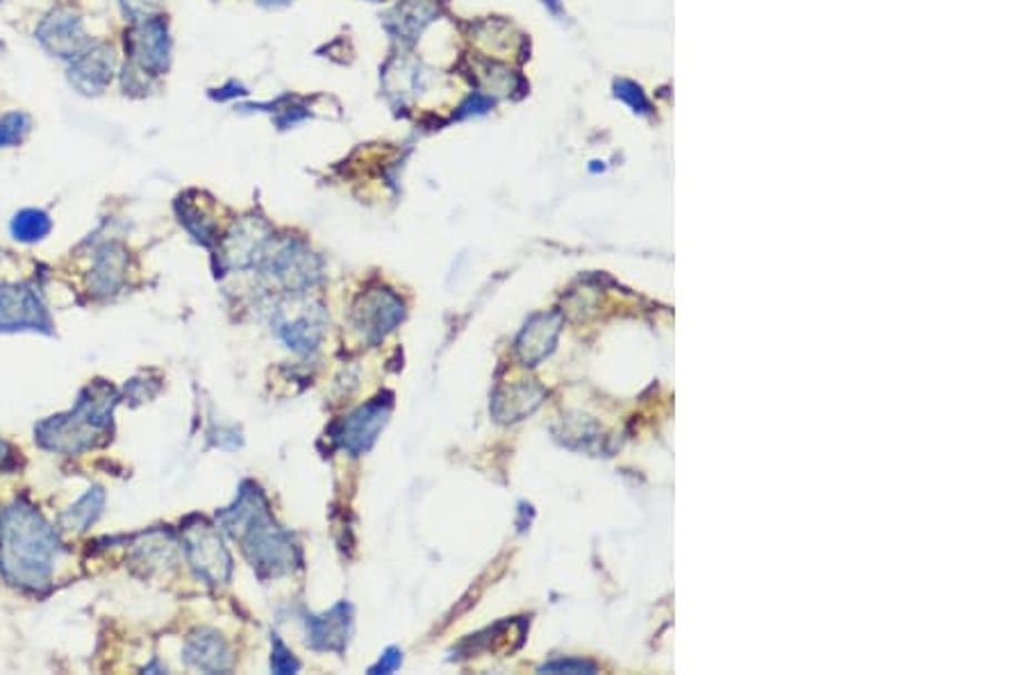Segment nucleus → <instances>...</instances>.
Here are the masks:
<instances>
[{
	"label": "nucleus",
	"instance_id": "4468645a",
	"mask_svg": "<svg viewBox=\"0 0 1023 675\" xmlns=\"http://www.w3.org/2000/svg\"><path fill=\"white\" fill-rule=\"evenodd\" d=\"M562 316L558 312L532 316L516 340V355L525 366H538L549 357L558 344Z\"/></svg>",
	"mask_w": 1023,
	"mask_h": 675
},
{
	"label": "nucleus",
	"instance_id": "9b49d317",
	"mask_svg": "<svg viewBox=\"0 0 1023 675\" xmlns=\"http://www.w3.org/2000/svg\"><path fill=\"white\" fill-rule=\"evenodd\" d=\"M273 241L269 223L262 219L249 216L232 225L221 244V258L228 269H247L267 258V251Z\"/></svg>",
	"mask_w": 1023,
	"mask_h": 675
},
{
	"label": "nucleus",
	"instance_id": "f257e3e1",
	"mask_svg": "<svg viewBox=\"0 0 1023 675\" xmlns=\"http://www.w3.org/2000/svg\"><path fill=\"white\" fill-rule=\"evenodd\" d=\"M60 544L43 516L17 503L0 516V571L17 587L41 592L51 581Z\"/></svg>",
	"mask_w": 1023,
	"mask_h": 675
},
{
	"label": "nucleus",
	"instance_id": "39448f33",
	"mask_svg": "<svg viewBox=\"0 0 1023 675\" xmlns=\"http://www.w3.org/2000/svg\"><path fill=\"white\" fill-rule=\"evenodd\" d=\"M269 273L291 294H305L321 280L319 258L301 241H284L262 260Z\"/></svg>",
	"mask_w": 1023,
	"mask_h": 675
},
{
	"label": "nucleus",
	"instance_id": "f3484780",
	"mask_svg": "<svg viewBox=\"0 0 1023 675\" xmlns=\"http://www.w3.org/2000/svg\"><path fill=\"white\" fill-rule=\"evenodd\" d=\"M184 659L193 668L210 671V673L228 671L230 664H232L228 644L221 639V635H217L212 631H201L193 637H189V642L184 646Z\"/></svg>",
	"mask_w": 1023,
	"mask_h": 675
},
{
	"label": "nucleus",
	"instance_id": "2eb2a0df",
	"mask_svg": "<svg viewBox=\"0 0 1023 675\" xmlns=\"http://www.w3.org/2000/svg\"><path fill=\"white\" fill-rule=\"evenodd\" d=\"M325 332V316L321 308H310L305 305L303 312H297L294 316H280L278 321V334L284 340L289 349H294L299 353H310L317 351Z\"/></svg>",
	"mask_w": 1023,
	"mask_h": 675
},
{
	"label": "nucleus",
	"instance_id": "423d86ee",
	"mask_svg": "<svg viewBox=\"0 0 1023 675\" xmlns=\"http://www.w3.org/2000/svg\"><path fill=\"white\" fill-rule=\"evenodd\" d=\"M392 407H394L392 396L373 399L371 403L358 407L337 425L334 430L337 444L347 453H351L353 457H360L375 444L378 435L389 423V416H392Z\"/></svg>",
	"mask_w": 1023,
	"mask_h": 675
},
{
	"label": "nucleus",
	"instance_id": "9d476101",
	"mask_svg": "<svg viewBox=\"0 0 1023 675\" xmlns=\"http://www.w3.org/2000/svg\"><path fill=\"white\" fill-rule=\"evenodd\" d=\"M41 330L51 332V319L28 284H0V332Z\"/></svg>",
	"mask_w": 1023,
	"mask_h": 675
},
{
	"label": "nucleus",
	"instance_id": "0eeeda50",
	"mask_svg": "<svg viewBox=\"0 0 1023 675\" xmlns=\"http://www.w3.org/2000/svg\"><path fill=\"white\" fill-rule=\"evenodd\" d=\"M130 58L141 75H162L171 62V39L162 17L141 21L126 39Z\"/></svg>",
	"mask_w": 1023,
	"mask_h": 675
},
{
	"label": "nucleus",
	"instance_id": "6ab92c4d",
	"mask_svg": "<svg viewBox=\"0 0 1023 675\" xmlns=\"http://www.w3.org/2000/svg\"><path fill=\"white\" fill-rule=\"evenodd\" d=\"M123 269H126V253L119 246H106L99 253V260H96L93 269V284L101 289V292L110 294L112 289L119 286L123 280Z\"/></svg>",
	"mask_w": 1023,
	"mask_h": 675
},
{
	"label": "nucleus",
	"instance_id": "393cba45",
	"mask_svg": "<svg viewBox=\"0 0 1023 675\" xmlns=\"http://www.w3.org/2000/svg\"><path fill=\"white\" fill-rule=\"evenodd\" d=\"M401 662H403L401 651H399V648H389V651L380 657V662H378L375 666H371V673H392V671H397V668L401 666Z\"/></svg>",
	"mask_w": 1023,
	"mask_h": 675
},
{
	"label": "nucleus",
	"instance_id": "f03ea898",
	"mask_svg": "<svg viewBox=\"0 0 1023 675\" xmlns=\"http://www.w3.org/2000/svg\"><path fill=\"white\" fill-rule=\"evenodd\" d=\"M219 518L228 533L239 540L243 555L249 557L260 577H278L297 566V546L273 521L267 498L251 482L241 487L237 503Z\"/></svg>",
	"mask_w": 1023,
	"mask_h": 675
},
{
	"label": "nucleus",
	"instance_id": "dca6fc26",
	"mask_svg": "<svg viewBox=\"0 0 1023 675\" xmlns=\"http://www.w3.org/2000/svg\"><path fill=\"white\" fill-rule=\"evenodd\" d=\"M542 401H544V390H540L538 384H532V382H521V384H512V387L499 390L494 394L492 412L499 421L514 423V421H521L523 416H530L542 405Z\"/></svg>",
	"mask_w": 1023,
	"mask_h": 675
},
{
	"label": "nucleus",
	"instance_id": "cd10ccee",
	"mask_svg": "<svg viewBox=\"0 0 1023 675\" xmlns=\"http://www.w3.org/2000/svg\"><path fill=\"white\" fill-rule=\"evenodd\" d=\"M260 3H264V6H282V3H289V0H260Z\"/></svg>",
	"mask_w": 1023,
	"mask_h": 675
},
{
	"label": "nucleus",
	"instance_id": "412c9836",
	"mask_svg": "<svg viewBox=\"0 0 1023 675\" xmlns=\"http://www.w3.org/2000/svg\"><path fill=\"white\" fill-rule=\"evenodd\" d=\"M103 503H106V494H103L101 487L89 490V494L84 498H80V503L73 505L62 516V525L67 530H76V533H82V530H87L96 518H99V514L103 510Z\"/></svg>",
	"mask_w": 1023,
	"mask_h": 675
},
{
	"label": "nucleus",
	"instance_id": "ddd939ff",
	"mask_svg": "<svg viewBox=\"0 0 1023 675\" xmlns=\"http://www.w3.org/2000/svg\"><path fill=\"white\" fill-rule=\"evenodd\" d=\"M308 644L323 653H344L353 633V609L347 603L334 605L321 616H308Z\"/></svg>",
	"mask_w": 1023,
	"mask_h": 675
},
{
	"label": "nucleus",
	"instance_id": "bb28decb",
	"mask_svg": "<svg viewBox=\"0 0 1023 675\" xmlns=\"http://www.w3.org/2000/svg\"><path fill=\"white\" fill-rule=\"evenodd\" d=\"M8 457H10V449H8V444H6L3 440H0V466H3V462H6Z\"/></svg>",
	"mask_w": 1023,
	"mask_h": 675
},
{
	"label": "nucleus",
	"instance_id": "b1692460",
	"mask_svg": "<svg viewBox=\"0 0 1023 675\" xmlns=\"http://www.w3.org/2000/svg\"><path fill=\"white\" fill-rule=\"evenodd\" d=\"M271 668L273 673H297L301 668L299 659L287 651V646L273 635V657H271Z\"/></svg>",
	"mask_w": 1023,
	"mask_h": 675
},
{
	"label": "nucleus",
	"instance_id": "4be33fe9",
	"mask_svg": "<svg viewBox=\"0 0 1023 675\" xmlns=\"http://www.w3.org/2000/svg\"><path fill=\"white\" fill-rule=\"evenodd\" d=\"M32 130V119L26 112L0 114V149H14Z\"/></svg>",
	"mask_w": 1023,
	"mask_h": 675
},
{
	"label": "nucleus",
	"instance_id": "20e7f679",
	"mask_svg": "<svg viewBox=\"0 0 1023 675\" xmlns=\"http://www.w3.org/2000/svg\"><path fill=\"white\" fill-rule=\"evenodd\" d=\"M182 537L189 562L193 571L199 573V577H203L210 585L228 583L232 571V557L221 535L217 533V527L201 518L197 523H187L182 530Z\"/></svg>",
	"mask_w": 1023,
	"mask_h": 675
},
{
	"label": "nucleus",
	"instance_id": "7ed1b4c3",
	"mask_svg": "<svg viewBox=\"0 0 1023 675\" xmlns=\"http://www.w3.org/2000/svg\"><path fill=\"white\" fill-rule=\"evenodd\" d=\"M117 392L110 384L96 382L87 387L76 407L67 414L53 416L37 425V442L56 453L78 455L99 444L108 435L112 423V410L117 405Z\"/></svg>",
	"mask_w": 1023,
	"mask_h": 675
},
{
	"label": "nucleus",
	"instance_id": "6e6552de",
	"mask_svg": "<svg viewBox=\"0 0 1023 675\" xmlns=\"http://www.w3.org/2000/svg\"><path fill=\"white\" fill-rule=\"evenodd\" d=\"M37 41L48 56L67 62L76 60L91 43L80 14L69 8L53 10L39 23Z\"/></svg>",
	"mask_w": 1023,
	"mask_h": 675
},
{
	"label": "nucleus",
	"instance_id": "f8f14e48",
	"mask_svg": "<svg viewBox=\"0 0 1023 675\" xmlns=\"http://www.w3.org/2000/svg\"><path fill=\"white\" fill-rule=\"evenodd\" d=\"M117 71V53L110 43H89L69 64V82L82 95H101Z\"/></svg>",
	"mask_w": 1023,
	"mask_h": 675
},
{
	"label": "nucleus",
	"instance_id": "a211bd4d",
	"mask_svg": "<svg viewBox=\"0 0 1023 675\" xmlns=\"http://www.w3.org/2000/svg\"><path fill=\"white\" fill-rule=\"evenodd\" d=\"M434 10L425 3V0H410V3H403L394 10V14L389 17V28L399 37V39H417L421 30L432 21Z\"/></svg>",
	"mask_w": 1023,
	"mask_h": 675
},
{
	"label": "nucleus",
	"instance_id": "aec40b11",
	"mask_svg": "<svg viewBox=\"0 0 1023 675\" xmlns=\"http://www.w3.org/2000/svg\"><path fill=\"white\" fill-rule=\"evenodd\" d=\"M53 228V221L51 216H48L43 210H21L19 214H14L12 219V236L17 241H23V244H37V241H41L48 232H51Z\"/></svg>",
	"mask_w": 1023,
	"mask_h": 675
},
{
	"label": "nucleus",
	"instance_id": "1a4fd4ad",
	"mask_svg": "<svg viewBox=\"0 0 1023 675\" xmlns=\"http://www.w3.org/2000/svg\"><path fill=\"white\" fill-rule=\"evenodd\" d=\"M405 319L403 301L389 289H371L353 308V321L369 342L378 344Z\"/></svg>",
	"mask_w": 1023,
	"mask_h": 675
},
{
	"label": "nucleus",
	"instance_id": "5701e85b",
	"mask_svg": "<svg viewBox=\"0 0 1023 675\" xmlns=\"http://www.w3.org/2000/svg\"><path fill=\"white\" fill-rule=\"evenodd\" d=\"M119 3H121L123 14L130 17V21L134 23L156 19L162 8V0H119Z\"/></svg>",
	"mask_w": 1023,
	"mask_h": 675
},
{
	"label": "nucleus",
	"instance_id": "a878e982",
	"mask_svg": "<svg viewBox=\"0 0 1023 675\" xmlns=\"http://www.w3.org/2000/svg\"><path fill=\"white\" fill-rule=\"evenodd\" d=\"M542 671H553V673H562V671H566V673H582V671H594V666L588 664V662H573V659H566V662H564V659H560V662H553V664L542 666Z\"/></svg>",
	"mask_w": 1023,
	"mask_h": 675
}]
</instances>
